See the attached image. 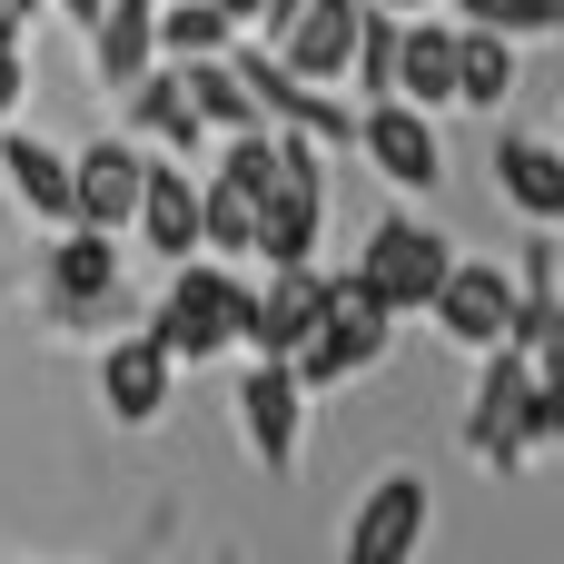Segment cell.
Returning a JSON list of instances; mask_svg holds the SVG:
<instances>
[{
	"label": "cell",
	"mask_w": 564,
	"mask_h": 564,
	"mask_svg": "<svg viewBox=\"0 0 564 564\" xmlns=\"http://www.w3.org/2000/svg\"><path fill=\"white\" fill-rule=\"evenodd\" d=\"M248 307H258V288L238 278V258H178L169 268V297H159V337H169V357L178 367H208V357H228V347H248Z\"/></svg>",
	"instance_id": "6da1fadb"
},
{
	"label": "cell",
	"mask_w": 564,
	"mask_h": 564,
	"mask_svg": "<svg viewBox=\"0 0 564 564\" xmlns=\"http://www.w3.org/2000/svg\"><path fill=\"white\" fill-rule=\"evenodd\" d=\"M40 297H50V317L59 327H109L119 307H129V258H119V228H89V218H69V228H50V258H40Z\"/></svg>",
	"instance_id": "7a4b0ae2"
},
{
	"label": "cell",
	"mask_w": 564,
	"mask_h": 564,
	"mask_svg": "<svg viewBox=\"0 0 564 564\" xmlns=\"http://www.w3.org/2000/svg\"><path fill=\"white\" fill-rule=\"evenodd\" d=\"M555 426H545V367L506 337V347H486V387H476V416H466V446L486 456V466H525V446H545Z\"/></svg>",
	"instance_id": "3957f363"
},
{
	"label": "cell",
	"mask_w": 564,
	"mask_h": 564,
	"mask_svg": "<svg viewBox=\"0 0 564 564\" xmlns=\"http://www.w3.org/2000/svg\"><path fill=\"white\" fill-rule=\"evenodd\" d=\"M387 337H397V307L347 268V278H327V327L297 347V377L307 387H347V377H367L387 357Z\"/></svg>",
	"instance_id": "277c9868"
},
{
	"label": "cell",
	"mask_w": 564,
	"mask_h": 564,
	"mask_svg": "<svg viewBox=\"0 0 564 564\" xmlns=\"http://www.w3.org/2000/svg\"><path fill=\"white\" fill-rule=\"evenodd\" d=\"M357 149H367V169H377L387 188H406V198H436V188H446V129H436L426 99H367V109H357Z\"/></svg>",
	"instance_id": "5b68a950"
},
{
	"label": "cell",
	"mask_w": 564,
	"mask_h": 564,
	"mask_svg": "<svg viewBox=\"0 0 564 564\" xmlns=\"http://www.w3.org/2000/svg\"><path fill=\"white\" fill-rule=\"evenodd\" d=\"M446 228H426V218H377L367 228V248H357V278L397 307V317H426L436 307V288H446Z\"/></svg>",
	"instance_id": "8992f818"
},
{
	"label": "cell",
	"mask_w": 564,
	"mask_h": 564,
	"mask_svg": "<svg viewBox=\"0 0 564 564\" xmlns=\"http://www.w3.org/2000/svg\"><path fill=\"white\" fill-rule=\"evenodd\" d=\"M426 317H436V337H446V347H476V357H486V347H506V337L525 327V297H516V278H506V268L456 258Z\"/></svg>",
	"instance_id": "52a82bcc"
},
{
	"label": "cell",
	"mask_w": 564,
	"mask_h": 564,
	"mask_svg": "<svg viewBox=\"0 0 564 564\" xmlns=\"http://www.w3.org/2000/svg\"><path fill=\"white\" fill-rule=\"evenodd\" d=\"M238 426H248V446H258L268 476L297 466V446H307V377H297V357H258V367H248V387H238Z\"/></svg>",
	"instance_id": "ba28073f"
},
{
	"label": "cell",
	"mask_w": 564,
	"mask_h": 564,
	"mask_svg": "<svg viewBox=\"0 0 564 564\" xmlns=\"http://www.w3.org/2000/svg\"><path fill=\"white\" fill-rule=\"evenodd\" d=\"M426 545V476L416 466H387L367 486V506L347 516V564H406Z\"/></svg>",
	"instance_id": "9c48e42d"
},
{
	"label": "cell",
	"mask_w": 564,
	"mask_h": 564,
	"mask_svg": "<svg viewBox=\"0 0 564 564\" xmlns=\"http://www.w3.org/2000/svg\"><path fill=\"white\" fill-rule=\"evenodd\" d=\"M317 327H327V268H317V258L268 268V288H258V307H248V357H297Z\"/></svg>",
	"instance_id": "30bf717a"
},
{
	"label": "cell",
	"mask_w": 564,
	"mask_h": 564,
	"mask_svg": "<svg viewBox=\"0 0 564 564\" xmlns=\"http://www.w3.org/2000/svg\"><path fill=\"white\" fill-rule=\"evenodd\" d=\"M149 258H198L208 248V188L188 178V169H169V159H149V188H139V228H129Z\"/></svg>",
	"instance_id": "8fae6325"
},
{
	"label": "cell",
	"mask_w": 564,
	"mask_h": 564,
	"mask_svg": "<svg viewBox=\"0 0 564 564\" xmlns=\"http://www.w3.org/2000/svg\"><path fill=\"white\" fill-rule=\"evenodd\" d=\"M169 377H178L169 337H159V327H129V337H109V357H99V406H109L119 426H149V416L169 406Z\"/></svg>",
	"instance_id": "7c38bea8"
},
{
	"label": "cell",
	"mask_w": 564,
	"mask_h": 564,
	"mask_svg": "<svg viewBox=\"0 0 564 564\" xmlns=\"http://www.w3.org/2000/svg\"><path fill=\"white\" fill-rule=\"evenodd\" d=\"M357 30H367V0H307L288 30H258V40L288 50L297 79H347L357 69Z\"/></svg>",
	"instance_id": "4fadbf2b"
},
{
	"label": "cell",
	"mask_w": 564,
	"mask_h": 564,
	"mask_svg": "<svg viewBox=\"0 0 564 564\" xmlns=\"http://www.w3.org/2000/svg\"><path fill=\"white\" fill-rule=\"evenodd\" d=\"M0 169H10V198H20L40 228H69V218H79V159H59L50 139L0 129Z\"/></svg>",
	"instance_id": "5bb4252c"
},
{
	"label": "cell",
	"mask_w": 564,
	"mask_h": 564,
	"mask_svg": "<svg viewBox=\"0 0 564 564\" xmlns=\"http://www.w3.org/2000/svg\"><path fill=\"white\" fill-rule=\"evenodd\" d=\"M139 188H149V149L139 139H89L79 149V218L89 228H139Z\"/></svg>",
	"instance_id": "9a60e30c"
},
{
	"label": "cell",
	"mask_w": 564,
	"mask_h": 564,
	"mask_svg": "<svg viewBox=\"0 0 564 564\" xmlns=\"http://www.w3.org/2000/svg\"><path fill=\"white\" fill-rule=\"evenodd\" d=\"M159 10L169 0H109L99 20H89V59H99V89H129L139 69H159L169 50H159Z\"/></svg>",
	"instance_id": "2e32d148"
},
{
	"label": "cell",
	"mask_w": 564,
	"mask_h": 564,
	"mask_svg": "<svg viewBox=\"0 0 564 564\" xmlns=\"http://www.w3.org/2000/svg\"><path fill=\"white\" fill-rule=\"evenodd\" d=\"M496 188H506V208L516 218H535V228H564V149L545 139H496Z\"/></svg>",
	"instance_id": "e0dca14e"
},
{
	"label": "cell",
	"mask_w": 564,
	"mask_h": 564,
	"mask_svg": "<svg viewBox=\"0 0 564 564\" xmlns=\"http://www.w3.org/2000/svg\"><path fill=\"white\" fill-rule=\"evenodd\" d=\"M119 99H129V129H139V139H159V149H198V139H208V119H198V99H188V69H178V59L139 69Z\"/></svg>",
	"instance_id": "ac0fdd59"
},
{
	"label": "cell",
	"mask_w": 564,
	"mask_h": 564,
	"mask_svg": "<svg viewBox=\"0 0 564 564\" xmlns=\"http://www.w3.org/2000/svg\"><path fill=\"white\" fill-rule=\"evenodd\" d=\"M516 99V30L456 20V109H506Z\"/></svg>",
	"instance_id": "d6986e66"
},
{
	"label": "cell",
	"mask_w": 564,
	"mask_h": 564,
	"mask_svg": "<svg viewBox=\"0 0 564 564\" xmlns=\"http://www.w3.org/2000/svg\"><path fill=\"white\" fill-rule=\"evenodd\" d=\"M397 99L456 109V20H416V10H406V50H397Z\"/></svg>",
	"instance_id": "ffe728a7"
},
{
	"label": "cell",
	"mask_w": 564,
	"mask_h": 564,
	"mask_svg": "<svg viewBox=\"0 0 564 564\" xmlns=\"http://www.w3.org/2000/svg\"><path fill=\"white\" fill-rule=\"evenodd\" d=\"M516 347L564 377V297H555V248H525V327H516Z\"/></svg>",
	"instance_id": "44dd1931"
},
{
	"label": "cell",
	"mask_w": 564,
	"mask_h": 564,
	"mask_svg": "<svg viewBox=\"0 0 564 564\" xmlns=\"http://www.w3.org/2000/svg\"><path fill=\"white\" fill-rule=\"evenodd\" d=\"M258 188L248 178H228V169H208V248L218 258H258Z\"/></svg>",
	"instance_id": "7402d4cb"
},
{
	"label": "cell",
	"mask_w": 564,
	"mask_h": 564,
	"mask_svg": "<svg viewBox=\"0 0 564 564\" xmlns=\"http://www.w3.org/2000/svg\"><path fill=\"white\" fill-rule=\"evenodd\" d=\"M397 50H406V10H387V0H367V30H357V89L367 99H397Z\"/></svg>",
	"instance_id": "603a6c76"
},
{
	"label": "cell",
	"mask_w": 564,
	"mask_h": 564,
	"mask_svg": "<svg viewBox=\"0 0 564 564\" xmlns=\"http://www.w3.org/2000/svg\"><path fill=\"white\" fill-rule=\"evenodd\" d=\"M228 40H238V20L218 0H169L159 10V50L169 59H198V50H228Z\"/></svg>",
	"instance_id": "cb8c5ba5"
},
{
	"label": "cell",
	"mask_w": 564,
	"mask_h": 564,
	"mask_svg": "<svg viewBox=\"0 0 564 564\" xmlns=\"http://www.w3.org/2000/svg\"><path fill=\"white\" fill-rule=\"evenodd\" d=\"M456 10L516 30V40H564V0H456Z\"/></svg>",
	"instance_id": "d4e9b609"
},
{
	"label": "cell",
	"mask_w": 564,
	"mask_h": 564,
	"mask_svg": "<svg viewBox=\"0 0 564 564\" xmlns=\"http://www.w3.org/2000/svg\"><path fill=\"white\" fill-rule=\"evenodd\" d=\"M20 89H30V69H20V40H0V129H10V109H20Z\"/></svg>",
	"instance_id": "484cf974"
},
{
	"label": "cell",
	"mask_w": 564,
	"mask_h": 564,
	"mask_svg": "<svg viewBox=\"0 0 564 564\" xmlns=\"http://www.w3.org/2000/svg\"><path fill=\"white\" fill-rule=\"evenodd\" d=\"M218 10H228L238 30H268V0H218Z\"/></svg>",
	"instance_id": "4316f807"
},
{
	"label": "cell",
	"mask_w": 564,
	"mask_h": 564,
	"mask_svg": "<svg viewBox=\"0 0 564 564\" xmlns=\"http://www.w3.org/2000/svg\"><path fill=\"white\" fill-rule=\"evenodd\" d=\"M50 10H59V20H79V30H89V20H99V10H109V0H50Z\"/></svg>",
	"instance_id": "83f0119b"
},
{
	"label": "cell",
	"mask_w": 564,
	"mask_h": 564,
	"mask_svg": "<svg viewBox=\"0 0 564 564\" xmlns=\"http://www.w3.org/2000/svg\"><path fill=\"white\" fill-rule=\"evenodd\" d=\"M545 426L564 436V377H545Z\"/></svg>",
	"instance_id": "f1b7e54d"
},
{
	"label": "cell",
	"mask_w": 564,
	"mask_h": 564,
	"mask_svg": "<svg viewBox=\"0 0 564 564\" xmlns=\"http://www.w3.org/2000/svg\"><path fill=\"white\" fill-rule=\"evenodd\" d=\"M297 10H307V0H268V30H288V20H297Z\"/></svg>",
	"instance_id": "f546056e"
},
{
	"label": "cell",
	"mask_w": 564,
	"mask_h": 564,
	"mask_svg": "<svg viewBox=\"0 0 564 564\" xmlns=\"http://www.w3.org/2000/svg\"><path fill=\"white\" fill-rule=\"evenodd\" d=\"M387 10H436V0H387Z\"/></svg>",
	"instance_id": "4dcf8cb0"
}]
</instances>
